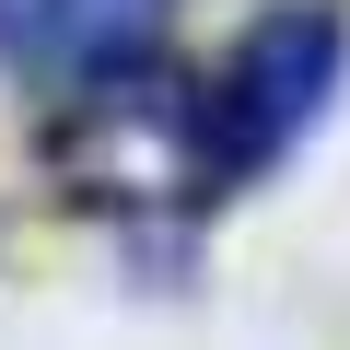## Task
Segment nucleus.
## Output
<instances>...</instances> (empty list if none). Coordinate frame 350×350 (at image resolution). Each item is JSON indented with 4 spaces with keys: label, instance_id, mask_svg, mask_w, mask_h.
<instances>
[{
    "label": "nucleus",
    "instance_id": "1",
    "mask_svg": "<svg viewBox=\"0 0 350 350\" xmlns=\"http://www.w3.org/2000/svg\"><path fill=\"white\" fill-rule=\"evenodd\" d=\"M338 82H350V24L327 0H292V12L245 24V47L199 82V163H211V187H245V175L292 163L304 129L338 105Z\"/></svg>",
    "mask_w": 350,
    "mask_h": 350
},
{
    "label": "nucleus",
    "instance_id": "2",
    "mask_svg": "<svg viewBox=\"0 0 350 350\" xmlns=\"http://www.w3.org/2000/svg\"><path fill=\"white\" fill-rule=\"evenodd\" d=\"M163 24H175V0H0V59L59 94H94L117 70H152Z\"/></svg>",
    "mask_w": 350,
    "mask_h": 350
}]
</instances>
